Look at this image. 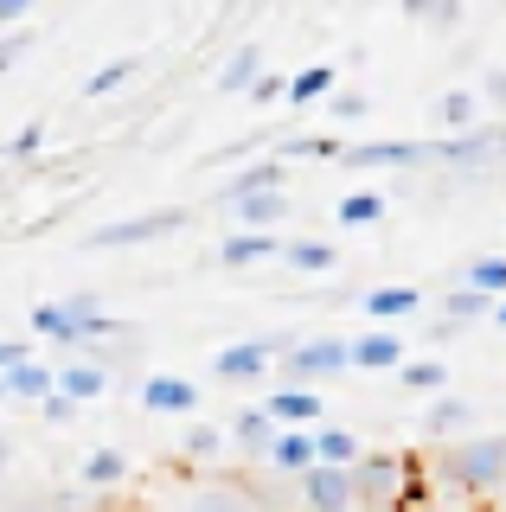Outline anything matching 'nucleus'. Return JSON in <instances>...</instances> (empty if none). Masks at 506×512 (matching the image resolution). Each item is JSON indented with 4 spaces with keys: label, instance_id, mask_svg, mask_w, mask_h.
Returning a JSON list of instances; mask_svg holds the SVG:
<instances>
[{
    "label": "nucleus",
    "instance_id": "nucleus-1",
    "mask_svg": "<svg viewBox=\"0 0 506 512\" xmlns=\"http://www.w3.org/2000/svg\"><path fill=\"white\" fill-rule=\"evenodd\" d=\"M436 480L462 500H487V493L506 487V436H455V448L436 455Z\"/></svg>",
    "mask_w": 506,
    "mask_h": 512
},
{
    "label": "nucleus",
    "instance_id": "nucleus-2",
    "mask_svg": "<svg viewBox=\"0 0 506 512\" xmlns=\"http://www.w3.org/2000/svg\"><path fill=\"white\" fill-rule=\"evenodd\" d=\"M33 333L52 346H90V340H109L116 333V320H109V308L97 295H65V301H39L33 308Z\"/></svg>",
    "mask_w": 506,
    "mask_h": 512
},
{
    "label": "nucleus",
    "instance_id": "nucleus-3",
    "mask_svg": "<svg viewBox=\"0 0 506 512\" xmlns=\"http://www.w3.org/2000/svg\"><path fill=\"white\" fill-rule=\"evenodd\" d=\"M506 160V122H474V128H455L449 141H436V167H455V173H487Z\"/></svg>",
    "mask_w": 506,
    "mask_h": 512
},
{
    "label": "nucleus",
    "instance_id": "nucleus-4",
    "mask_svg": "<svg viewBox=\"0 0 506 512\" xmlns=\"http://www.w3.org/2000/svg\"><path fill=\"white\" fill-rule=\"evenodd\" d=\"M186 231V205H167V212H135V218H116V224H97L84 237L90 250H141V244H161V237Z\"/></svg>",
    "mask_w": 506,
    "mask_h": 512
},
{
    "label": "nucleus",
    "instance_id": "nucleus-5",
    "mask_svg": "<svg viewBox=\"0 0 506 512\" xmlns=\"http://www.w3.org/2000/svg\"><path fill=\"white\" fill-rule=\"evenodd\" d=\"M282 372L295 384H327L340 372H353V340H334V333H314V340H295L289 359H282Z\"/></svg>",
    "mask_w": 506,
    "mask_h": 512
},
{
    "label": "nucleus",
    "instance_id": "nucleus-6",
    "mask_svg": "<svg viewBox=\"0 0 506 512\" xmlns=\"http://www.w3.org/2000/svg\"><path fill=\"white\" fill-rule=\"evenodd\" d=\"M302 506L308 512H359L353 468H340V461H314V468L302 474Z\"/></svg>",
    "mask_w": 506,
    "mask_h": 512
},
{
    "label": "nucleus",
    "instance_id": "nucleus-7",
    "mask_svg": "<svg viewBox=\"0 0 506 512\" xmlns=\"http://www.w3.org/2000/svg\"><path fill=\"white\" fill-rule=\"evenodd\" d=\"M340 167H359V173H378V167H436V148L430 141H359V148L340 154Z\"/></svg>",
    "mask_w": 506,
    "mask_h": 512
},
{
    "label": "nucleus",
    "instance_id": "nucleus-8",
    "mask_svg": "<svg viewBox=\"0 0 506 512\" xmlns=\"http://www.w3.org/2000/svg\"><path fill=\"white\" fill-rule=\"evenodd\" d=\"M180 512H263V500H257V487H250V474H212L186 493Z\"/></svg>",
    "mask_w": 506,
    "mask_h": 512
},
{
    "label": "nucleus",
    "instance_id": "nucleus-9",
    "mask_svg": "<svg viewBox=\"0 0 506 512\" xmlns=\"http://www.w3.org/2000/svg\"><path fill=\"white\" fill-rule=\"evenodd\" d=\"M295 340H237V346H225L212 359V378H225V384H250V378H263L270 365H282L276 352H289Z\"/></svg>",
    "mask_w": 506,
    "mask_h": 512
},
{
    "label": "nucleus",
    "instance_id": "nucleus-10",
    "mask_svg": "<svg viewBox=\"0 0 506 512\" xmlns=\"http://www.w3.org/2000/svg\"><path fill=\"white\" fill-rule=\"evenodd\" d=\"M282 237L276 231H250V224H237V231L218 244V269H257V263H282Z\"/></svg>",
    "mask_w": 506,
    "mask_h": 512
},
{
    "label": "nucleus",
    "instance_id": "nucleus-11",
    "mask_svg": "<svg viewBox=\"0 0 506 512\" xmlns=\"http://www.w3.org/2000/svg\"><path fill=\"white\" fill-rule=\"evenodd\" d=\"M263 404H270L276 410V423L282 429H314V423H321V384H282V391H270V397H263Z\"/></svg>",
    "mask_w": 506,
    "mask_h": 512
},
{
    "label": "nucleus",
    "instance_id": "nucleus-12",
    "mask_svg": "<svg viewBox=\"0 0 506 512\" xmlns=\"http://www.w3.org/2000/svg\"><path fill=\"white\" fill-rule=\"evenodd\" d=\"M141 410L186 416V410H199V384L193 378H173V372H154V378H141Z\"/></svg>",
    "mask_w": 506,
    "mask_h": 512
},
{
    "label": "nucleus",
    "instance_id": "nucleus-13",
    "mask_svg": "<svg viewBox=\"0 0 506 512\" xmlns=\"http://www.w3.org/2000/svg\"><path fill=\"white\" fill-rule=\"evenodd\" d=\"M250 487H257L263 512H308L302 506V474H282L270 461H250Z\"/></svg>",
    "mask_w": 506,
    "mask_h": 512
},
{
    "label": "nucleus",
    "instance_id": "nucleus-14",
    "mask_svg": "<svg viewBox=\"0 0 506 512\" xmlns=\"http://www.w3.org/2000/svg\"><path fill=\"white\" fill-rule=\"evenodd\" d=\"M231 436H237V448H244V461H263V455L276 448L282 423H276V410H270V404H250V410H237Z\"/></svg>",
    "mask_w": 506,
    "mask_h": 512
},
{
    "label": "nucleus",
    "instance_id": "nucleus-15",
    "mask_svg": "<svg viewBox=\"0 0 506 512\" xmlns=\"http://www.w3.org/2000/svg\"><path fill=\"white\" fill-rule=\"evenodd\" d=\"M237 224H250V231H276L282 218H289V192L282 186H263V192H244V199H225Z\"/></svg>",
    "mask_w": 506,
    "mask_h": 512
},
{
    "label": "nucleus",
    "instance_id": "nucleus-16",
    "mask_svg": "<svg viewBox=\"0 0 506 512\" xmlns=\"http://www.w3.org/2000/svg\"><path fill=\"white\" fill-rule=\"evenodd\" d=\"M474 416H481V404H474V397L436 391V404L423 410V436H474Z\"/></svg>",
    "mask_w": 506,
    "mask_h": 512
},
{
    "label": "nucleus",
    "instance_id": "nucleus-17",
    "mask_svg": "<svg viewBox=\"0 0 506 512\" xmlns=\"http://www.w3.org/2000/svg\"><path fill=\"white\" fill-rule=\"evenodd\" d=\"M353 365H359V372H398V365H404V340L391 327L359 333V340H353Z\"/></svg>",
    "mask_w": 506,
    "mask_h": 512
},
{
    "label": "nucleus",
    "instance_id": "nucleus-18",
    "mask_svg": "<svg viewBox=\"0 0 506 512\" xmlns=\"http://www.w3.org/2000/svg\"><path fill=\"white\" fill-rule=\"evenodd\" d=\"M58 391H71L77 404H97L109 391V365L103 359H58Z\"/></svg>",
    "mask_w": 506,
    "mask_h": 512
},
{
    "label": "nucleus",
    "instance_id": "nucleus-19",
    "mask_svg": "<svg viewBox=\"0 0 506 512\" xmlns=\"http://www.w3.org/2000/svg\"><path fill=\"white\" fill-rule=\"evenodd\" d=\"M263 77V45H237V52L218 64V77H212V90L218 96H250V84Z\"/></svg>",
    "mask_w": 506,
    "mask_h": 512
},
{
    "label": "nucleus",
    "instance_id": "nucleus-20",
    "mask_svg": "<svg viewBox=\"0 0 506 512\" xmlns=\"http://www.w3.org/2000/svg\"><path fill=\"white\" fill-rule=\"evenodd\" d=\"M366 320H378V327H391V320H404V314H417L423 308V295L410 282H385V288H366Z\"/></svg>",
    "mask_w": 506,
    "mask_h": 512
},
{
    "label": "nucleus",
    "instance_id": "nucleus-21",
    "mask_svg": "<svg viewBox=\"0 0 506 512\" xmlns=\"http://www.w3.org/2000/svg\"><path fill=\"white\" fill-rule=\"evenodd\" d=\"M7 391H13V404H45V397L58 391V365H45V359H20L7 372Z\"/></svg>",
    "mask_w": 506,
    "mask_h": 512
},
{
    "label": "nucleus",
    "instance_id": "nucleus-22",
    "mask_svg": "<svg viewBox=\"0 0 506 512\" xmlns=\"http://www.w3.org/2000/svg\"><path fill=\"white\" fill-rule=\"evenodd\" d=\"M77 480L97 487V493H116L122 480H129V455H122V448H90V455L77 461Z\"/></svg>",
    "mask_w": 506,
    "mask_h": 512
},
{
    "label": "nucleus",
    "instance_id": "nucleus-23",
    "mask_svg": "<svg viewBox=\"0 0 506 512\" xmlns=\"http://www.w3.org/2000/svg\"><path fill=\"white\" fill-rule=\"evenodd\" d=\"M263 461H270V468H282V474H308L314 461H321V455H314V429H282L276 448H270Z\"/></svg>",
    "mask_w": 506,
    "mask_h": 512
},
{
    "label": "nucleus",
    "instance_id": "nucleus-24",
    "mask_svg": "<svg viewBox=\"0 0 506 512\" xmlns=\"http://www.w3.org/2000/svg\"><path fill=\"white\" fill-rule=\"evenodd\" d=\"M282 263L295 269V276H334V263H340V250L327 244V237H295L289 250H282Z\"/></svg>",
    "mask_w": 506,
    "mask_h": 512
},
{
    "label": "nucleus",
    "instance_id": "nucleus-25",
    "mask_svg": "<svg viewBox=\"0 0 506 512\" xmlns=\"http://www.w3.org/2000/svg\"><path fill=\"white\" fill-rule=\"evenodd\" d=\"M334 90H340V71H334V64H308V71H295V77H289V103H295V109L327 103Z\"/></svg>",
    "mask_w": 506,
    "mask_h": 512
},
{
    "label": "nucleus",
    "instance_id": "nucleus-26",
    "mask_svg": "<svg viewBox=\"0 0 506 512\" xmlns=\"http://www.w3.org/2000/svg\"><path fill=\"white\" fill-rule=\"evenodd\" d=\"M385 205H391V199H385V192H372V186H359V192H346V199L334 205V218L346 224V231H372V224H378V218H385Z\"/></svg>",
    "mask_w": 506,
    "mask_h": 512
},
{
    "label": "nucleus",
    "instance_id": "nucleus-27",
    "mask_svg": "<svg viewBox=\"0 0 506 512\" xmlns=\"http://www.w3.org/2000/svg\"><path fill=\"white\" fill-rule=\"evenodd\" d=\"M481 103H487L481 90H442V103H436L442 135H455V128H474V122H481Z\"/></svg>",
    "mask_w": 506,
    "mask_h": 512
},
{
    "label": "nucleus",
    "instance_id": "nucleus-28",
    "mask_svg": "<svg viewBox=\"0 0 506 512\" xmlns=\"http://www.w3.org/2000/svg\"><path fill=\"white\" fill-rule=\"evenodd\" d=\"M442 308H449V320H455V327H468V320L494 314V308H500V295H487V288H468V282H455L449 295H442Z\"/></svg>",
    "mask_w": 506,
    "mask_h": 512
},
{
    "label": "nucleus",
    "instance_id": "nucleus-29",
    "mask_svg": "<svg viewBox=\"0 0 506 512\" xmlns=\"http://www.w3.org/2000/svg\"><path fill=\"white\" fill-rule=\"evenodd\" d=\"M282 180H289V154H270V160H257V167L237 173L225 186V199H244V192H263V186H282Z\"/></svg>",
    "mask_w": 506,
    "mask_h": 512
},
{
    "label": "nucleus",
    "instance_id": "nucleus-30",
    "mask_svg": "<svg viewBox=\"0 0 506 512\" xmlns=\"http://www.w3.org/2000/svg\"><path fill=\"white\" fill-rule=\"evenodd\" d=\"M314 455L321 461H340V468H353L366 448H359V436L353 429H334V423H314Z\"/></svg>",
    "mask_w": 506,
    "mask_h": 512
},
{
    "label": "nucleus",
    "instance_id": "nucleus-31",
    "mask_svg": "<svg viewBox=\"0 0 506 512\" xmlns=\"http://www.w3.org/2000/svg\"><path fill=\"white\" fill-rule=\"evenodd\" d=\"M135 71H141V52H122V58H109L103 71H90V77H84V96H90V103H97V96L122 90V84H129Z\"/></svg>",
    "mask_w": 506,
    "mask_h": 512
},
{
    "label": "nucleus",
    "instance_id": "nucleus-32",
    "mask_svg": "<svg viewBox=\"0 0 506 512\" xmlns=\"http://www.w3.org/2000/svg\"><path fill=\"white\" fill-rule=\"evenodd\" d=\"M398 378H404V391L436 397L442 384H449V365H442V359H404V365H398Z\"/></svg>",
    "mask_w": 506,
    "mask_h": 512
},
{
    "label": "nucleus",
    "instance_id": "nucleus-33",
    "mask_svg": "<svg viewBox=\"0 0 506 512\" xmlns=\"http://www.w3.org/2000/svg\"><path fill=\"white\" fill-rule=\"evenodd\" d=\"M462 282L468 288H487V295H506V256H468Z\"/></svg>",
    "mask_w": 506,
    "mask_h": 512
},
{
    "label": "nucleus",
    "instance_id": "nucleus-34",
    "mask_svg": "<svg viewBox=\"0 0 506 512\" xmlns=\"http://www.w3.org/2000/svg\"><path fill=\"white\" fill-rule=\"evenodd\" d=\"M218 448H225V429H218V423H193L180 436V455L186 461H218Z\"/></svg>",
    "mask_w": 506,
    "mask_h": 512
},
{
    "label": "nucleus",
    "instance_id": "nucleus-35",
    "mask_svg": "<svg viewBox=\"0 0 506 512\" xmlns=\"http://www.w3.org/2000/svg\"><path fill=\"white\" fill-rule=\"evenodd\" d=\"M276 154H289V160H340L346 148H340L334 135H289V141H282Z\"/></svg>",
    "mask_w": 506,
    "mask_h": 512
},
{
    "label": "nucleus",
    "instance_id": "nucleus-36",
    "mask_svg": "<svg viewBox=\"0 0 506 512\" xmlns=\"http://www.w3.org/2000/svg\"><path fill=\"white\" fill-rule=\"evenodd\" d=\"M0 512H65V500H58L52 487H13L7 500H0Z\"/></svg>",
    "mask_w": 506,
    "mask_h": 512
},
{
    "label": "nucleus",
    "instance_id": "nucleus-37",
    "mask_svg": "<svg viewBox=\"0 0 506 512\" xmlns=\"http://www.w3.org/2000/svg\"><path fill=\"white\" fill-rule=\"evenodd\" d=\"M404 13H410V20H423V26L449 32L455 20H462V0H404Z\"/></svg>",
    "mask_w": 506,
    "mask_h": 512
},
{
    "label": "nucleus",
    "instance_id": "nucleus-38",
    "mask_svg": "<svg viewBox=\"0 0 506 512\" xmlns=\"http://www.w3.org/2000/svg\"><path fill=\"white\" fill-rule=\"evenodd\" d=\"M327 116H334V122H366L372 116V96L366 90H334V96H327Z\"/></svg>",
    "mask_w": 506,
    "mask_h": 512
},
{
    "label": "nucleus",
    "instance_id": "nucleus-39",
    "mask_svg": "<svg viewBox=\"0 0 506 512\" xmlns=\"http://www.w3.org/2000/svg\"><path fill=\"white\" fill-rule=\"evenodd\" d=\"M39 148H45V122H26V128H20V135H13L0 154H7V160H33Z\"/></svg>",
    "mask_w": 506,
    "mask_h": 512
},
{
    "label": "nucleus",
    "instance_id": "nucleus-40",
    "mask_svg": "<svg viewBox=\"0 0 506 512\" xmlns=\"http://www.w3.org/2000/svg\"><path fill=\"white\" fill-rule=\"evenodd\" d=\"M26 52H33V32H26V26H7V39H0V71H13Z\"/></svg>",
    "mask_w": 506,
    "mask_h": 512
},
{
    "label": "nucleus",
    "instance_id": "nucleus-41",
    "mask_svg": "<svg viewBox=\"0 0 506 512\" xmlns=\"http://www.w3.org/2000/svg\"><path fill=\"white\" fill-rule=\"evenodd\" d=\"M250 103H263V109H270V103H289V77H276V71H263V77H257V84H250Z\"/></svg>",
    "mask_w": 506,
    "mask_h": 512
},
{
    "label": "nucleus",
    "instance_id": "nucleus-42",
    "mask_svg": "<svg viewBox=\"0 0 506 512\" xmlns=\"http://www.w3.org/2000/svg\"><path fill=\"white\" fill-rule=\"evenodd\" d=\"M77 410H84V404H77L71 391H52V397H45V404H39V416H45V423H52V429H58V423H71Z\"/></svg>",
    "mask_w": 506,
    "mask_h": 512
},
{
    "label": "nucleus",
    "instance_id": "nucleus-43",
    "mask_svg": "<svg viewBox=\"0 0 506 512\" xmlns=\"http://www.w3.org/2000/svg\"><path fill=\"white\" fill-rule=\"evenodd\" d=\"M481 96H487V103H494L500 116H506V71H487V77H481Z\"/></svg>",
    "mask_w": 506,
    "mask_h": 512
},
{
    "label": "nucleus",
    "instance_id": "nucleus-44",
    "mask_svg": "<svg viewBox=\"0 0 506 512\" xmlns=\"http://www.w3.org/2000/svg\"><path fill=\"white\" fill-rule=\"evenodd\" d=\"M33 7H39V0H0V26H26Z\"/></svg>",
    "mask_w": 506,
    "mask_h": 512
},
{
    "label": "nucleus",
    "instance_id": "nucleus-45",
    "mask_svg": "<svg viewBox=\"0 0 506 512\" xmlns=\"http://www.w3.org/2000/svg\"><path fill=\"white\" fill-rule=\"evenodd\" d=\"M20 359H33V346H26V340H0V372H13Z\"/></svg>",
    "mask_w": 506,
    "mask_h": 512
},
{
    "label": "nucleus",
    "instance_id": "nucleus-46",
    "mask_svg": "<svg viewBox=\"0 0 506 512\" xmlns=\"http://www.w3.org/2000/svg\"><path fill=\"white\" fill-rule=\"evenodd\" d=\"M7 461H13V436H0V468H7Z\"/></svg>",
    "mask_w": 506,
    "mask_h": 512
},
{
    "label": "nucleus",
    "instance_id": "nucleus-47",
    "mask_svg": "<svg viewBox=\"0 0 506 512\" xmlns=\"http://www.w3.org/2000/svg\"><path fill=\"white\" fill-rule=\"evenodd\" d=\"M494 320H500V327H506V295H500V308H494Z\"/></svg>",
    "mask_w": 506,
    "mask_h": 512
},
{
    "label": "nucleus",
    "instance_id": "nucleus-48",
    "mask_svg": "<svg viewBox=\"0 0 506 512\" xmlns=\"http://www.w3.org/2000/svg\"><path fill=\"white\" fill-rule=\"evenodd\" d=\"M7 397H13V391H7V372H0V404H7Z\"/></svg>",
    "mask_w": 506,
    "mask_h": 512
}]
</instances>
